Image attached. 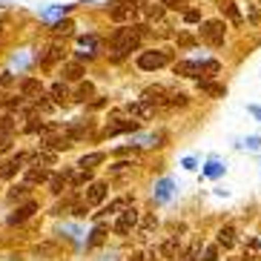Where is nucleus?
I'll return each instance as SVG.
<instances>
[{"mask_svg": "<svg viewBox=\"0 0 261 261\" xmlns=\"http://www.w3.org/2000/svg\"><path fill=\"white\" fill-rule=\"evenodd\" d=\"M146 35V26H129V29H118L112 35V58L121 61L126 52H135L141 38Z\"/></svg>", "mask_w": 261, "mask_h": 261, "instance_id": "obj_1", "label": "nucleus"}, {"mask_svg": "<svg viewBox=\"0 0 261 261\" xmlns=\"http://www.w3.org/2000/svg\"><path fill=\"white\" fill-rule=\"evenodd\" d=\"M141 9H144V0H118V3H109V15H112V20L123 23V20H132L135 12H141Z\"/></svg>", "mask_w": 261, "mask_h": 261, "instance_id": "obj_2", "label": "nucleus"}, {"mask_svg": "<svg viewBox=\"0 0 261 261\" xmlns=\"http://www.w3.org/2000/svg\"><path fill=\"white\" fill-rule=\"evenodd\" d=\"M20 95L23 100H32V103H38V107H46V92H43V84H40L38 77H26L23 84H20Z\"/></svg>", "mask_w": 261, "mask_h": 261, "instance_id": "obj_3", "label": "nucleus"}, {"mask_svg": "<svg viewBox=\"0 0 261 261\" xmlns=\"http://www.w3.org/2000/svg\"><path fill=\"white\" fill-rule=\"evenodd\" d=\"M201 38H204V43H210V46H221L224 43V23L221 20H207V23H201Z\"/></svg>", "mask_w": 261, "mask_h": 261, "instance_id": "obj_4", "label": "nucleus"}, {"mask_svg": "<svg viewBox=\"0 0 261 261\" xmlns=\"http://www.w3.org/2000/svg\"><path fill=\"white\" fill-rule=\"evenodd\" d=\"M167 63H169L167 52H141L138 55V66L144 72H155V69H161V66H167Z\"/></svg>", "mask_w": 261, "mask_h": 261, "instance_id": "obj_5", "label": "nucleus"}, {"mask_svg": "<svg viewBox=\"0 0 261 261\" xmlns=\"http://www.w3.org/2000/svg\"><path fill=\"white\" fill-rule=\"evenodd\" d=\"M135 224H138V213L132 207H126L121 215H118V221H115V232L118 236H126V232L135 230Z\"/></svg>", "mask_w": 261, "mask_h": 261, "instance_id": "obj_6", "label": "nucleus"}, {"mask_svg": "<svg viewBox=\"0 0 261 261\" xmlns=\"http://www.w3.org/2000/svg\"><path fill=\"white\" fill-rule=\"evenodd\" d=\"M103 198H107V184L92 181V184H89V190H86V204H89V207H98Z\"/></svg>", "mask_w": 261, "mask_h": 261, "instance_id": "obj_7", "label": "nucleus"}, {"mask_svg": "<svg viewBox=\"0 0 261 261\" xmlns=\"http://www.w3.org/2000/svg\"><path fill=\"white\" fill-rule=\"evenodd\" d=\"M32 213H38V204H35V201H26L23 207H17L15 213L9 215V224H12V227H15V224H23L26 218H32Z\"/></svg>", "mask_w": 261, "mask_h": 261, "instance_id": "obj_8", "label": "nucleus"}, {"mask_svg": "<svg viewBox=\"0 0 261 261\" xmlns=\"http://www.w3.org/2000/svg\"><path fill=\"white\" fill-rule=\"evenodd\" d=\"M49 178H52V175H49V169L46 167H43V164H35V167H29V169H26V184H43V181H49Z\"/></svg>", "mask_w": 261, "mask_h": 261, "instance_id": "obj_9", "label": "nucleus"}, {"mask_svg": "<svg viewBox=\"0 0 261 261\" xmlns=\"http://www.w3.org/2000/svg\"><path fill=\"white\" fill-rule=\"evenodd\" d=\"M138 129V121H118V123H109L107 129H103V135L107 138H112V135H121V132H135Z\"/></svg>", "mask_w": 261, "mask_h": 261, "instance_id": "obj_10", "label": "nucleus"}, {"mask_svg": "<svg viewBox=\"0 0 261 261\" xmlns=\"http://www.w3.org/2000/svg\"><path fill=\"white\" fill-rule=\"evenodd\" d=\"M175 75L201 77V63H195V61H178V63H175Z\"/></svg>", "mask_w": 261, "mask_h": 261, "instance_id": "obj_11", "label": "nucleus"}, {"mask_svg": "<svg viewBox=\"0 0 261 261\" xmlns=\"http://www.w3.org/2000/svg\"><path fill=\"white\" fill-rule=\"evenodd\" d=\"M72 135H69V129L63 132V135H55V138H46L43 141V146H49V149H55V152H58V149H69L72 146Z\"/></svg>", "mask_w": 261, "mask_h": 261, "instance_id": "obj_12", "label": "nucleus"}, {"mask_svg": "<svg viewBox=\"0 0 261 261\" xmlns=\"http://www.w3.org/2000/svg\"><path fill=\"white\" fill-rule=\"evenodd\" d=\"M61 75H63V81H81L84 77V66H81V61H69V63H63Z\"/></svg>", "mask_w": 261, "mask_h": 261, "instance_id": "obj_13", "label": "nucleus"}, {"mask_svg": "<svg viewBox=\"0 0 261 261\" xmlns=\"http://www.w3.org/2000/svg\"><path fill=\"white\" fill-rule=\"evenodd\" d=\"M155 112V103H149V100L141 98L138 103H129V115L132 118H149Z\"/></svg>", "mask_w": 261, "mask_h": 261, "instance_id": "obj_14", "label": "nucleus"}, {"mask_svg": "<svg viewBox=\"0 0 261 261\" xmlns=\"http://www.w3.org/2000/svg\"><path fill=\"white\" fill-rule=\"evenodd\" d=\"M61 58H63V49L61 46H49L43 55H38V63H40V66H52V63H58Z\"/></svg>", "mask_w": 261, "mask_h": 261, "instance_id": "obj_15", "label": "nucleus"}, {"mask_svg": "<svg viewBox=\"0 0 261 261\" xmlns=\"http://www.w3.org/2000/svg\"><path fill=\"white\" fill-rule=\"evenodd\" d=\"M26 161H29V155H23V152H20V155H15V158H12V161L6 164V167L0 169V175H3V178H12V175L17 172V169L23 167Z\"/></svg>", "mask_w": 261, "mask_h": 261, "instance_id": "obj_16", "label": "nucleus"}, {"mask_svg": "<svg viewBox=\"0 0 261 261\" xmlns=\"http://www.w3.org/2000/svg\"><path fill=\"white\" fill-rule=\"evenodd\" d=\"M198 86H201V92L213 95V98H224V95H227V89H224L221 84H213L210 77H204V81H198Z\"/></svg>", "mask_w": 261, "mask_h": 261, "instance_id": "obj_17", "label": "nucleus"}, {"mask_svg": "<svg viewBox=\"0 0 261 261\" xmlns=\"http://www.w3.org/2000/svg\"><path fill=\"white\" fill-rule=\"evenodd\" d=\"M158 253L164 255V258H178V253H181V247H178V236H172V238H167L161 244V250Z\"/></svg>", "mask_w": 261, "mask_h": 261, "instance_id": "obj_18", "label": "nucleus"}, {"mask_svg": "<svg viewBox=\"0 0 261 261\" xmlns=\"http://www.w3.org/2000/svg\"><path fill=\"white\" fill-rule=\"evenodd\" d=\"M49 95H52V100H55V103H66V100H69V89H66V84H63V81L52 84Z\"/></svg>", "mask_w": 261, "mask_h": 261, "instance_id": "obj_19", "label": "nucleus"}, {"mask_svg": "<svg viewBox=\"0 0 261 261\" xmlns=\"http://www.w3.org/2000/svg\"><path fill=\"white\" fill-rule=\"evenodd\" d=\"M107 161V155L103 152H89V155H84L81 161H77V167H84V169H95L98 164H103Z\"/></svg>", "mask_w": 261, "mask_h": 261, "instance_id": "obj_20", "label": "nucleus"}, {"mask_svg": "<svg viewBox=\"0 0 261 261\" xmlns=\"http://www.w3.org/2000/svg\"><path fill=\"white\" fill-rule=\"evenodd\" d=\"M66 184H69V172H61V175L49 178V190H52L55 195H61V192L66 190Z\"/></svg>", "mask_w": 261, "mask_h": 261, "instance_id": "obj_21", "label": "nucleus"}, {"mask_svg": "<svg viewBox=\"0 0 261 261\" xmlns=\"http://www.w3.org/2000/svg\"><path fill=\"white\" fill-rule=\"evenodd\" d=\"M218 244H221L224 250H230V247L236 244V230H232V227H221V230H218Z\"/></svg>", "mask_w": 261, "mask_h": 261, "instance_id": "obj_22", "label": "nucleus"}, {"mask_svg": "<svg viewBox=\"0 0 261 261\" xmlns=\"http://www.w3.org/2000/svg\"><path fill=\"white\" fill-rule=\"evenodd\" d=\"M164 95H167L164 86H149V89H144V100H149V103H161V100H167Z\"/></svg>", "mask_w": 261, "mask_h": 261, "instance_id": "obj_23", "label": "nucleus"}, {"mask_svg": "<svg viewBox=\"0 0 261 261\" xmlns=\"http://www.w3.org/2000/svg\"><path fill=\"white\" fill-rule=\"evenodd\" d=\"M221 72V63L218 61H201V75L204 77H215Z\"/></svg>", "mask_w": 261, "mask_h": 261, "instance_id": "obj_24", "label": "nucleus"}, {"mask_svg": "<svg viewBox=\"0 0 261 261\" xmlns=\"http://www.w3.org/2000/svg\"><path fill=\"white\" fill-rule=\"evenodd\" d=\"M95 95V86L89 84V81H86V84H81L77 86V92H75V100H81V103H86V100L92 98Z\"/></svg>", "mask_w": 261, "mask_h": 261, "instance_id": "obj_25", "label": "nucleus"}, {"mask_svg": "<svg viewBox=\"0 0 261 261\" xmlns=\"http://www.w3.org/2000/svg\"><path fill=\"white\" fill-rule=\"evenodd\" d=\"M201 250H204V244L201 241H192V247L181 255V261H201Z\"/></svg>", "mask_w": 261, "mask_h": 261, "instance_id": "obj_26", "label": "nucleus"}, {"mask_svg": "<svg viewBox=\"0 0 261 261\" xmlns=\"http://www.w3.org/2000/svg\"><path fill=\"white\" fill-rule=\"evenodd\" d=\"M26 195H29V184H26V181L9 190V201H20V198H26Z\"/></svg>", "mask_w": 261, "mask_h": 261, "instance_id": "obj_27", "label": "nucleus"}, {"mask_svg": "<svg viewBox=\"0 0 261 261\" xmlns=\"http://www.w3.org/2000/svg\"><path fill=\"white\" fill-rule=\"evenodd\" d=\"M103 238H107V227H95V230H92V238L86 241V247H98V244H103Z\"/></svg>", "mask_w": 261, "mask_h": 261, "instance_id": "obj_28", "label": "nucleus"}, {"mask_svg": "<svg viewBox=\"0 0 261 261\" xmlns=\"http://www.w3.org/2000/svg\"><path fill=\"white\" fill-rule=\"evenodd\" d=\"M12 132H15V118L3 115L0 118V135H12Z\"/></svg>", "mask_w": 261, "mask_h": 261, "instance_id": "obj_29", "label": "nucleus"}, {"mask_svg": "<svg viewBox=\"0 0 261 261\" xmlns=\"http://www.w3.org/2000/svg\"><path fill=\"white\" fill-rule=\"evenodd\" d=\"M221 9H224V15L230 17L232 23H241V15H238V6H236V3H224Z\"/></svg>", "mask_w": 261, "mask_h": 261, "instance_id": "obj_30", "label": "nucleus"}, {"mask_svg": "<svg viewBox=\"0 0 261 261\" xmlns=\"http://www.w3.org/2000/svg\"><path fill=\"white\" fill-rule=\"evenodd\" d=\"M164 103H169V107H187V103H190V98H187L184 92H178V95H169Z\"/></svg>", "mask_w": 261, "mask_h": 261, "instance_id": "obj_31", "label": "nucleus"}, {"mask_svg": "<svg viewBox=\"0 0 261 261\" xmlns=\"http://www.w3.org/2000/svg\"><path fill=\"white\" fill-rule=\"evenodd\" d=\"M164 12H167V6H164V3H155V6H146V17H149V20H158V17H161Z\"/></svg>", "mask_w": 261, "mask_h": 261, "instance_id": "obj_32", "label": "nucleus"}, {"mask_svg": "<svg viewBox=\"0 0 261 261\" xmlns=\"http://www.w3.org/2000/svg\"><path fill=\"white\" fill-rule=\"evenodd\" d=\"M126 207H132V201L129 198H118V201H112L107 207V213H118V210H126Z\"/></svg>", "mask_w": 261, "mask_h": 261, "instance_id": "obj_33", "label": "nucleus"}, {"mask_svg": "<svg viewBox=\"0 0 261 261\" xmlns=\"http://www.w3.org/2000/svg\"><path fill=\"white\" fill-rule=\"evenodd\" d=\"M52 32H55V35H69V32H72V20H58V23L52 26Z\"/></svg>", "mask_w": 261, "mask_h": 261, "instance_id": "obj_34", "label": "nucleus"}, {"mask_svg": "<svg viewBox=\"0 0 261 261\" xmlns=\"http://www.w3.org/2000/svg\"><path fill=\"white\" fill-rule=\"evenodd\" d=\"M32 161L49 167V164H55V155H52V152H38V155H32Z\"/></svg>", "mask_w": 261, "mask_h": 261, "instance_id": "obj_35", "label": "nucleus"}, {"mask_svg": "<svg viewBox=\"0 0 261 261\" xmlns=\"http://www.w3.org/2000/svg\"><path fill=\"white\" fill-rule=\"evenodd\" d=\"M20 103H23V95H20V98H3L0 100V107L3 109H17Z\"/></svg>", "mask_w": 261, "mask_h": 261, "instance_id": "obj_36", "label": "nucleus"}, {"mask_svg": "<svg viewBox=\"0 0 261 261\" xmlns=\"http://www.w3.org/2000/svg\"><path fill=\"white\" fill-rule=\"evenodd\" d=\"M46 129V123L38 121V118H29V123H26V132H43Z\"/></svg>", "mask_w": 261, "mask_h": 261, "instance_id": "obj_37", "label": "nucleus"}, {"mask_svg": "<svg viewBox=\"0 0 261 261\" xmlns=\"http://www.w3.org/2000/svg\"><path fill=\"white\" fill-rule=\"evenodd\" d=\"M66 12H69V6H55V9H46V12H43V17H55V15H66Z\"/></svg>", "mask_w": 261, "mask_h": 261, "instance_id": "obj_38", "label": "nucleus"}, {"mask_svg": "<svg viewBox=\"0 0 261 261\" xmlns=\"http://www.w3.org/2000/svg\"><path fill=\"white\" fill-rule=\"evenodd\" d=\"M169 192H172V184H169V181H161V184H158V198H169Z\"/></svg>", "mask_w": 261, "mask_h": 261, "instance_id": "obj_39", "label": "nucleus"}, {"mask_svg": "<svg viewBox=\"0 0 261 261\" xmlns=\"http://www.w3.org/2000/svg\"><path fill=\"white\" fill-rule=\"evenodd\" d=\"M184 20H187V23H198L201 12H198V9H190V12H184Z\"/></svg>", "mask_w": 261, "mask_h": 261, "instance_id": "obj_40", "label": "nucleus"}, {"mask_svg": "<svg viewBox=\"0 0 261 261\" xmlns=\"http://www.w3.org/2000/svg\"><path fill=\"white\" fill-rule=\"evenodd\" d=\"M15 84V75H12V72H3V75H0V89H6V86H12Z\"/></svg>", "mask_w": 261, "mask_h": 261, "instance_id": "obj_41", "label": "nucleus"}, {"mask_svg": "<svg viewBox=\"0 0 261 261\" xmlns=\"http://www.w3.org/2000/svg\"><path fill=\"white\" fill-rule=\"evenodd\" d=\"M218 258V250H215V247H207V250H204V261H215Z\"/></svg>", "mask_w": 261, "mask_h": 261, "instance_id": "obj_42", "label": "nucleus"}, {"mask_svg": "<svg viewBox=\"0 0 261 261\" xmlns=\"http://www.w3.org/2000/svg\"><path fill=\"white\" fill-rule=\"evenodd\" d=\"M9 146H12V135H0V152H6Z\"/></svg>", "mask_w": 261, "mask_h": 261, "instance_id": "obj_43", "label": "nucleus"}, {"mask_svg": "<svg viewBox=\"0 0 261 261\" xmlns=\"http://www.w3.org/2000/svg\"><path fill=\"white\" fill-rule=\"evenodd\" d=\"M161 3L167 9H184V6H181V0H161Z\"/></svg>", "mask_w": 261, "mask_h": 261, "instance_id": "obj_44", "label": "nucleus"}, {"mask_svg": "<svg viewBox=\"0 0 261 261\" xmlns=\"http://www.w3.org/2000/svg\"><path fill=\"white\" fill-rule=\"evenodd\" d=\"M129 167H132V164H115V169H112V172H115V175H121L123 169H129Z\"/></svg>", "mask_w": 261, "mask_h": 261, "instance_id": "obj_45", "label": "nucleus"}, {"mask_svg": "<svg viewBox=\"0 0 261 261\" xmlns=\"http://www.w3.org/2000/svg\"><path fill=\"white\" fill-rule=\"evenodd\" d=\"M123 261H144V255H141V253H132V255H126Z\"/></svg>", "mask_w": 261, "mask_h": 261, "instance_id": "obj_46", "label": "nucleus"}, {"mask_svg": "<svg viewBox=\"0 0 261 261\" xmlns=\"http://www.w3.org/2000/svg\"><path fill=\"white\" fill-rule=\"evenodd\" d=\"M207 172H210V175H218V172H221V167H218V164H210Z\"/></svg>", "mask_w": 261, "mask_h": 261, "instance_id": "obj_47", "label": "nucleus"}, {"mask_svg": "<svg viewBox=\"0 0 261 261\" xmlns=\"http://www.w3.org/2000/svg\"><path fill=\"white\" fill-rule=\"evenodd\" d=\"M250 112H253V115H255V118H258V121H261V109H258V107H250Z\"/></svg>", "mask_w": 261, "mask_h": 261, "instance_id": "obj_48", "label": "nucleus"}]
</instances>
